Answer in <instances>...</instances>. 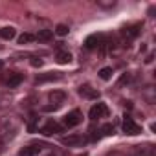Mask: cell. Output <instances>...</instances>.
Wrapping results in <instances>:
<instances>
[{
	"label": "cell",
	"mask_w": 156,
	"mask_h": 156,
	"mask_svg": "<svg viewBox=\"0 0 156 156\" xmlns=\"http://www.w3.org/2000/svg\"><path fill=\"white\" fill-rule=\"evenodd\" d=\"M57 108H59V105H46V107H42L44 112H51V110H57Z\"/></svg>",
	"instance_id": "23"
},
{
	"label": "cell",
	"mask_w": 156,
	"mask_h": 156,
	"mask_svg": "<svg viewBox=\"0 0 156 156\" xmlns=\"http://www.w3.org/2000/svg\"><path fill=\"white\" fill-rule=\"evenodd\" d=\"M99 77H101L103 81H108L110 77H112V68H108V66L101 68V70H99Z\"/></svg>",
	"instance_id": "18"
},
{
	"label": "cell",
	"mask_w": 156,
	"mask_h": 156,
	"mask_svg": "<svg viewBox=\"0 0 156 156\" xmlns=\"http://www.w3.org/2000/svg\"><path fill=\"white\" fill-rule=\"evenodd\" d=\"M79 156H88V154H87V152H83V154H79Z\"/></svg>",
	"instance_id": "25"
},
{
	"label": "cell",
	"mask_w": 156,
	"mask_h": 156,
	"mask_svg": "<svg viewBox=\"0 0 156 156\" xmlns=\"http://www.w3.org/2000/svg\"><path fill=\"white\" fill-rule=\"evenodd\" d=\"M41 152V145H28V147H24V149H20V152H19V156H37Z\"/></svg>",
	"instance_id": "11"
},
{
	"label": "cell",
	"mask_w": 156,
	"mask_h": 156,
	"mask_svg": "<svg viewBox=\"0 0 156 156\" xmlns=\"http://www.w3.org/2000/svg\"><path fill=\"white\" fill-rule=\"evenodd\" d=\"M61 143L66 145V147H79V145L87 143V138H83L81 134H70V136H64L61 140Z\"/></svg>",
	"instance_id": "2"
},
{
	"label": "cell",
	"mask_w": 156,
	"mask_h": 156,
	"mask_svg": "<svg viewBox=\"0 0 156 156\" xmlns=\"http://www.w3.org/2000/svg\"><path fill=\"white\" fill-rule=\"evenodd\" d=\"M31 41H35V35H31V33H22L19 37V44H30Z\"/></svg>",
	"instance_id": "19"
},
{
	"label": "cell",
	"mask_w": 156,
	"mask_h": 156,
	"mask_svg": "<svg viewBox=\"0 0 156 156\" xmlns=\"http://www.w3.org/2000/svg\"><path fill=\"white\" fill-rule=\"evenodd\" d=\"M123 130H125L127 134H130V136H136V134H140V132H141V127H140L132 118H129V116H127V118L123 119Z\"/></svg>",
	"instance_id": "4"
},
{
	"label": "cell",
	"mask_w": 156,
	"mask_h": 156,
	"mask_svg": "<svg viewBox=\"0 0 156 156\" xmlns=\"http://www.w3.org/2000/svg\"><path fill=\"white\" fill-rule=\"evenodd\" d=\"M2 66H4V62H2V61H0V68H2Z\"/></svg>",
	"instance_id": "26"
},
{
	"label": "cell",
	"mask_w": 156,
	"mask_h": 156,
	"mask_svg": "<svg viewBox=\"0 0 156 156\" xmlns=\"http://www.w3.org/2000/svg\"><path fill=\"white\" fill-rule=\"evenodd\" d=\"M48 156H53V154H48Z\"/></svg>",
	"instance_id": "27"
},
{
	"label": "cell",
	"mask_w": 156,
	"mask_h": 156,
	"mask_svg": "<svg viewBox=\"0 0 156 156\" xmlns=\"http://www.w3.org/2000/svg\"><path fill=\"white\" fill-rule=\"evenodd\" d=\"M59 73L57 72H48V73H42V75H37L35 79V85H42V83H50V81H57L59 79Z\"/></svg>",
	"instance_id": "7"
},
{
	"label": "cell",
	"mask_w": 156,
	"mask_h": 156,
	"mask_svg": "<svg viewBox=\"0 0 156 156\" xmlns=\"http://www.w3.org/2000/svg\"><path fill=\"white\" fill-rule=\"evenodd\" d=\"M130 73H123L121 77H119V81H118V87H123V85H127V83H130Z\"/></svg>",
	"instance_id": "22"
},
{
	"label": "cell",
	"mask_w": 156,
	"mask_h": 156,
	"mask_svg": "<svg viewBox=\"0 0 156 156\" xmlns=\"http://www.w3.org/2000/svg\"><path fill=\"white\" fill-rule=\"evenodd\" d=\"M140 30H141V24H132V26H125L121 30V35L127 39V41H132L140 35Z\"/></svg>",
	"instance_id": "5"
},
{
	"label": "cell",
	"mask_w": 156,
	"mask_h": 156,
	"mask_svg": "<svg viewBox=\"0 0 156 156\" xmlns=\"http://www.w3.org/2000/svg\"><path fill=\"white\" fill-rule=\"evenodd\" d=\"M68 31H70V30H68V26H66V24H57V26H55V33H57L59 37L68 35Z\"/></svg>",
	"instance_id": "20"
},
{
	"label": "cell",
	"mask_w": 156,
	"mask_h": 156,
	"mask_svg": "<svg viewBox=\"0 0 156 156\" xmlns=\"http://www.w3.org/2000/svg\"><path fill=\"white\" fill-rule=\"evenodd\" d=\"M101 42H103V35H90L85 41V48L87 50H94V48H99Z\"/></svg>",
	"instance_id": "8"
},
{
	"label": "cell",
	"mask_w": 156,
	"mask_h": 156,
	"mask_svg": "<svg viewBox=\"0 0 156 156\" xmlns=\"http://www.w3.org/2000/svg\"><path fill=\"white\" fill-rule=\"evenodd\" d=\"M79 94H81L83 98H87V99H98V98H99V92H98L96 88H92L90 85H83V87L79 88Z\"/></svg>",
	"instance_id": "9"
},
{
	"label": "cell",
	"mask_w": 156,
	"mask_h": 156,
	"mask_svg": "<svg viewBox=\"0 0 156 156\" xmlns=\"http://www.w3.org/2000/svg\"><path fill=\"white\" fill-rule=\"evenodd\" d=\"M22 81H24V73H13L9 79H8V87H9V88H15V87H19Z\"/></svg>",
	"instance_id": "13"
},
{
	"label": "cell",
	"mask_w": 156,
	"mask_h": 156,
	"mask_svg": "<svg viewBox=\"0 0 156 156\" xmlns=\"http://www.w3.org/2000/svg\"><path fill=\"white\" fill-rule=\"evenodd\" d=\"M55 59H57V62H59V64H68V62L72 61V55H70L68 51H57Z\"/></svg>",
	"instance_id": "16"
},
{
	"label": "cell",
	"mask_w": 156,
	"mask_h": 156,
	"mask_svg": "<svg viewBox=\"0 0 156 156\" xmlns=\"http://www.w3.org/2000/svg\"><path fill=\"white\" fill-rule=\"evenodd\" d=\"M15 33H17V31H15V28H11V26H9V28H2V30H0V37H2L4 41H11V39L15 37Z\"/></svg>",
	"instance_id": "15"
},
{
	"label": "cell",
	"mask_w": 156,
	"mask_h": 156,
	"mask_svg": "<svg viewBox=\"0 0 156 156\" xmlns=\"http://www.w3.org/2000/svg\"><path fill=\"white\" fill-rule=\"evenodd\" d=\"M98 6L101 9H112L116 6V0H98Z\"/></svg>",
	"instance_id": "17"
},
{
	"label": "cell",
	"mask_w": 156,
	"mask_h": 156,
	"mask_svg": "<svg viewBox=\"0 0 156 156\" xmlns=\"http://www.w3.org/2000/svg\"><path fill=\"white\" fill-rule=\"evenodd\" d=\"M101 132H103L105 136H112V134H114V125H112V123H105V125L101 127Z\"/></svg>",
	"instance_id": "21"
},
{
	"label": "cell",
	"mask_w": 156,
	"mask_h": 156,
	"mask_svg": "<svg viewBox=\"0 0 156 156\" xmlns=\"http://www.w3.org/2000/svg\"><path fill=\"white\" fill-rule=\"evenodd\" d=\"M62 130V127L59 125V123H55V121H48L42 129H41V132L44 134V136H51V134H57V132H61Z\"/></svg>",
	"instance_id": "6"
},
{
	"label": "cell",
	"mask_w": 156,
	"mask_h": 156,
	"mask_svg": "<svg viewBox=\"0 0 156 156\" xmlns=\"http://www.w3.org/2000/svg\"><path fill=\"white\" fill-rule=\"evenodd\" d=\"M134 154L136 156H152L154 154V149L151 147V145H136L134 147Z\"/></svg>",
	"instance_id": "12"
},
{
	"label": "cell",
	"mask_w": 156,
	"mask_h": 156,
	"mask_svg": "<svg viewBox=\"0 0 156 156\" xmlns=\"http://www.w3.org/2000/svg\"><path fill=\"white\" fill-rule=\"evenodd\" d=\"M88 116H90V119H98V118H107V116H108V107H107L105 103H98V105H94V107L90 108Z\"/></svg>",
	"instance_id": "3"
},
{
	"label": "cell",
	"mask_w": 156,
	"mask_h": 156,
	"mask_svg": "<svg viewBox=\"0 0 156 156\" xmlns=\"http://www.w3.org/2000/svg\"><path fill=\"white\" fill-rule=\"evenodd\" d=\"M51 37H53V31H51V30H39V33L35 35V39H39V41H42V42L51 41Z\"/></svg>",
	"instance_id": "14"
},
{
	"label": "cell",
	"mask_w": 156,
	"mask_h": 156,
	"mask_svg": "<svg viewBox=\"0 0 156 156\" xmlns=\"http://www.w3.org/2000/svg\"><path fill=\"white\" fill-rule=\"evenodd\" d=\"M81 121H83V114H81V110H72V112H68V114L62 118V125L68 127V129L77 127Z\"/></svg>",
	"instance_id": "1"
},
{
	"label": "cell",
	"mask_w": 156,
	"mask_h": 156,
	"mask_svg": "<svg viewBox=\"0 0 156 156\" xmlns=\"http://www.w3.org/2000/svg\"><path fill=\"white\" fill-rule=\"evenodd\" d=\"M48 98H50V101H51L53 105H59V107H61V103L66 99V94H64L62 90H53V92L48 94Z\"/></svg>",
	"instance_id": "10"
},
{
	"label": "cell",
	"mask_w": 156,
	"mask_h": 156,
	"mask_svg": "<svg viewBox=\"0 0 156 156\" xmlns=\"http://www.w3.org/2000/svg\"><path fill=\"white\" fill-rule=\"evenodd\" d=\"M30 62H31V66H35V68H39V66H42V61H41V59H31Z\"/></svg>",
	"instance_id": "24"
}]
</instances>
